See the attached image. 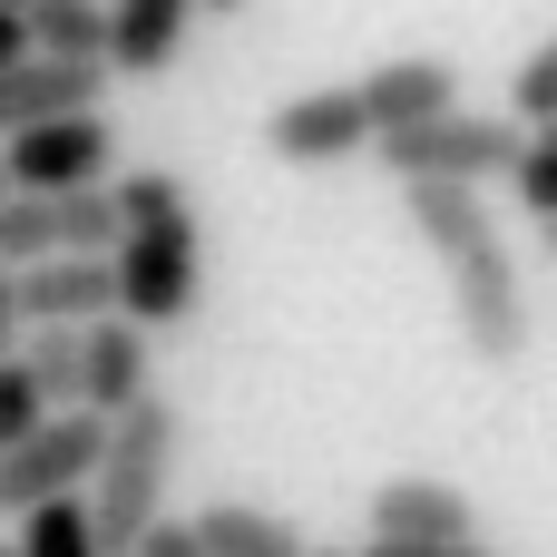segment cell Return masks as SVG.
<instances>
[{
  "mask_svg": "<svg viewBox=\"0 0 557 557\" xmlns=\"http://www.w3.org/2000/svg\"><path fill=\"white\" fill-rule=\"evenodd\" d=\"M166 470H176V401L147 392L137 411L108 421L98 470H88V490H78V509H88V548H98V557H127L157 519H166Z\"/></svg>",
  "mask_w": 557,
  "mask_h": 557,
  "instance_id": "obj_1",
  "label": "cell"
},
{
  "mask_svg": "<svg viewBox=\"0 0 557 557\" xmlns=\"http://www.w3.org/2000/svg\"><path fill=\"white\" fill-rule=\"evenodd\" d=\"M108 284H117V323H127V333H166V323H186L196 294H206V245H196V225L117 235Z\"/></svg>",
  "mask_w": 557,
  "mask_h": 557,
  "instance_id": "obj_2",
  "label": "cell"
},
{
  "mask_svg": "<svg viewBox=\"0 0 557 557\" xmlns=\"http://www.w3.org/2000/svg\"><path fill=\"white\" fill-rule=\"evenodd\" d=\"M372 157L392 166V186H480V176H509L519 157V127L509 117H431V127H401V137H372Z\"/></svg>",
  "mask_w": 557,
  "mask_h": 557,
  "instance_id": "obj_3",
  "label": "cell"
},
{
  "mask_svg": "<svg viewBox=\"0 0 557 557\" xmlns=\"http://www.w3.org/2000/svg\"><path fill=\"white\" fill-rule=\"evenodd\" d=\"M450 313H460V343L480 352V362H519L529 352V274H519V255H509V235H490V245H470L460 264H450Z\"/></svg>",
  "mask_w": 557,
  "mask_h": 557,
  "instance_id": "obj_4",
  "label": "cell"
},
{
  "mask_svg": "<svg viewBox=\"0 0 557 557\" xmlns=\"http://www.w3.org/2000/svg\"><path fill=\"white\" fill-rule=\"evenodd\" d=\"M108 166H117V127H108V108H88V117H49V127H29V137H0V176H10V196H78V186H108Z\"/></svg>",
  "mask_w": 557,
  "mask_h": 557,
  "instance_id": "obj_5",
  "label": "cell"
},
{
  "mask_svg": "<svg viewBox=\"0 0 557 557\" xmlns=\"http://www.w3.org/2000/svg\"><path fill=\"white\" fill-rule=\"evenodd\" d=\"M98 441H108V421L49 411L20 450H0V519H29V509H49V499H78L88 470H98Z\"/></svg>",
  "mask_w": 557,
  "mask_h": 557,
  "instance_id": "obj_6",
  "label": "cell"
},
{
  "mask_svg": "<svg viewBox=\"0 0 557 557\" xmlns=\"http://www.w3.org/2000/svg\"><path fill=\"white\" fill-rule=\"evenodd\" d=\"M10 304H20V333H88L117 313V284H108V255H49L10 274Z\"/></svg>",
  "mask_w": 557,
  "mask_h": 557,
  "instance_id": "obj_7",
  "label": "cell"
},
{
  "mask_svg": "<svg viewBox=\"0 0 557 557\" xmlns=\"http://www.w3.org/2000/svg\"><path fill=\"white\" fill-rule=\"evenodd\" d=\"M362 147H372V127H362V98L352 88H304V98H284L264 117V157L274 166H343Z\"/></svg>",
  "mask_w": 557,
  "mask_h": 557,
  "instance_id": "obj_8",
  "label": "cell"
},
{
  "mask_svg": "<svg viewBox=\"0 0 557 557\" xmlns=\"http://www.w3.org/2000/svg\"><path fill=\"white\" fill-rule=\"evenodd\" d=\"M352 98H362L372 137H401V127H431V117L460 108V69L431 59V49H411V59H382L372 78H352Z\"/></svg>",
  "mask_w": 557,
  "mask_h": 557,
  "instance_id": "obj_9",
  "label": "cell"
},
{
  "mask_svg": "<svg viewBox=\"0 0 557 557\" xmlns=\"http://www.w3.org/2000/svg\"><path fill=\"white\" fill-rule=\"evenodd\" d=\"M480 539V509L450 480H382L372 490V548H460Z\"/></svg>",
  "mask_w": 557,
  "mask_h": 557,
  "instance_id": "obj_10",
  "label": "cell"
},
{
  "mask_svg": "<svg viewBox=\"0 0 557 557\" xmlns=\"http://www.w3.org/2000/svg\"><path fill=\"white\" fill-rule=\"evenodd\" d=\"M147 392H157L147 333H127L117 313L88 323V333H78V411H88V421H117V411H137Z\"/></svg>",
  "mask_w": 557,
  "mask_h": 557,
  "instance_id": "obj_11",
  "label": "cell"
},
{
  "mask_svg": "<svg viewBox=\"0 0 557 557\" xmlns=\"http://www.w3.org/2000/svg\"><path fill=\"white\" fill-rule=\"evenodd\" d=\"M108 98V69H59V59H20L0 69V137H29L49 117H88Z\"/></svg>",
  "mask_w": 557,
  "mask_h": 557,
  "instance_id": "obj_12",
  "label": "cell"
},
{
  "mask_svg": "<svg viewBox=\"0 0 557 557\" xmlns=\"http://www.w3.org/2000/svg\"><path fill=\"white\" fill-rule=\"evenodd\" d=\"M108 10V78H157L166 59H186V29H196V0H98Z\"/></svg>",
  "mask_w": 557,
  "mask_h": 557,
  "instance_id": "obj_13",
  "label": "cell"
},
{
  "mask_svg": "<svg viewBox=\"0 0 557 557\" xmlns=\"http://www.w3.org/2000/svg\"><path fill=\"white\" fill-rule=\"evenodd\" d=\"M401 215H411V235L441 255V264H460L470 245H490L499 225H490V206H480V186H401Z\"/></svg>",
  "mask_w": 557,
  "mask_h": 557,
  "instance_id": "obj_14",
  "label": "cell"
},
{
  "mask_svg": "<svg viewBox=\"0 0 557 557\" xmlns=\"http://www.w3.org/2000/svg\"><path fill=\"white\" fill-rule=\"evenodd\" d=\"M20 39H29V59L108 69V10H98V0H29V10H20Z\"/></svg>",
  "mask_w": 557,
  "mask_h": 557,
  "instance_id": "obj_15",
  "label": "cell"
},
{
  "mask_svg": "<svg viewBox=\"0 0 557 557\" xmlns=\"http://www.w3.org/2000/svg\"><path fill=\"white\" fill-rule=\"evenodd\" d=\"M186 529H196L206 557H304V529H294V519L245 509V499H215V509H196Z\"/></svg>",
  "mask_w": 557,
  "mask_h": 557,
  "instance_id": "obj_16",
  "label": "cell"
},
{
  "mask_svg": "<svg viewBox=\"0 0 557 557\" xmlns=\"http://www.w3.org/2000/svg\"><path fill=\"white\" fill-rule=\"evenodd\" d=\"M108 206H117V235H157V225H196V186H186L176 166H127V176L108 186Z\"/></svg>",
  "mask_w": 557,
  "mask_h": 557,
  "instance_id": "obj_17",
  "label": "cell"
},
{
  "mask_svg": "<svg viewBox=\"0 0 557 557\" xmlns=\"http://www.w3.org/2000/svg\"><path fill=\"white\" fill-rule=\"evenodd\" d=\"M29 382H39V401L49 411H78V333H20V352H10Z\"/></svg>",
  "mask_w": 557,
  "mask_h": 557,
  "instance_id": "obj_18",
  "label": "cell"
},
{
  "mask_svg": "<svg viewBox=\"0 0 557 557\" xmlns=\"http://www.w3.org/2000/svg\"><path fill=\"white\" fill-rule=\"evenodd\" d=\"M10 548H20V557H98V548H88V509H78V499H49V509H29Z\"/></svg>",
  "mask_w": 557,
  "mask_h": 557,
  "instance_id": "obj_19",
  "label": "cell"
},
{
  "mask_svg": "<svg viewBox=\"0 0 557 557\" xmlns=\"http://www.w3.org/2000/svg\"><path fill=\"white\" fill-rule=\"evenodd\" d=\"M509 186H519V215L557 225V127L519 137V157H509Z\"/></svg>",
  "mask_w": 557,
  "mask_h": 557,
  "instance_id": "obj_20",
  "label": "cell"
},
{
  "mask_svg": "<svg viewBox=\"0 0 557 557\" xmlns=\"http://www.w3.org/2000/svg\"><path fill=\"white\" fill-rule=\"evenodd\" d=\"M509 127H519V137L557 127V49H529V59H519V88H509Z\"/></svg>",
  "mask_w": 557,
  "mask_h": 557,
  "instance_id": "obj_21",
  "label": "cell"
},
{
  "mask_svg": "<svg viewBox=\"0 0 557 557\" xmlns=\"http://www.w3.org/2000/svg\"><path fill=\"white\" fill-rule=\"evenodd\" d=\"M49 421V401H39V382L20 372V362H0V450H20L29 431Z\"/></svg>",
  "mask_w": 557,
  "mask_h": 557,
  "instance_id": "obj_22",
  "label": "cell"
},
{
  "mask_svg": "<svg viewBox=\"0 0 557 557\" xmlns=\"http://www.w3.org/2000/svg\"><path fill=\"white\" fill-rule=\"evenodd\" d=\"M127 557H206V548H196V529H186V519H157V529H147Z\"/></svg>",
  "mask_w": 557,
  "mask_h": 557,
  "instance_id": "obj_23",
  "label": "cell"
},
{
  "mask_svg": "<svg viewBox=\"0 0 557 557\" xmlns=\"http://www.w3.org/2000/svg\"><path fill=\"white\" fill-rule=\"evenodd\" d=\"M362 557H499L490 539H460V548H362Z\"/></svg>",
  "mask_w": 557,
  "mask_h": 557,
  "instance_id": "obj_24",
  "label": "cell"
},
{
  "mask_svg": "<svg viewBox=\"0 0 557 557\" xmlns=\"http://www.w3.org/2000/svg\"><path fill=\"white\" fill-rule=\"evenodd\" d=\"M20 352V304H10V274H0V362Z\"/></svg>",
  "mask_w": 557,
  "mask_h": 557,
  "instance_id": "obj_25",
  "label": "cell"
},
{
  "mask_svg": "<svg viewBox=\"0 0 557 557\" xmlns=\"http://www.w3.org/2000/svg\"><path fill=\"white\" fill-rule=\"evenodd\" d=\"M29 59V39H20V20H0V69H20Z\"/></svg>",
  "mask_w": 557,
  "mask_h": 557,
  "instance_id": "obj_26",
  "label": "cell"
},
{
  "mask_svg": "<svg viewBox=\"0 0 557 557\" xmlns=\"http://www.w3.org/2000/svg\"><path fill=\"white\" fill-rule=\"evenodd\" d=\"M304 557H352V548H313V539H304Z\"/></svg>",
  "mask_w": 557,
  "mask_h": 557,
  "instance_id": "obj_27",
  "label": "cell"
},
{
  "mask_svg": "<svg viewBox=\"0 0 557 557\" xmlns=\"http://www.w3.org/2000/svg\"><path fill=\"white\" fill-rule=\"evenodd\" d=\"M20 10H29V0H0V20H20Z\"/></svg>",
  "mask_w": 557,
  "mask_h": 557,
  "instance_id": "obj_28",
  "label": "cell"
},
{
  "mask_svg": "<svg viewBox=\"0 0 557 557\" xmlns=\"http://www.w3.org/2000/svg\"><path fill=\"white\" fill-rule=\"evenodd\" d=\"M196 10H245V0H196Z\"/></svg>",
  "mask_w": 557,
  "mask_h": 557,
  "instance_id": "obj_29",
  "label": "cell"
},
{
  "mask_svg": "<svg viewBox=\"0 0 557 557\" xmlns=\"http://www.w3.org/2000/svg\"><path fill=\"white\" fill-rule=\"evenodd\" d=\"M0 196H10V176H0Z\"/></svg>",
  "mask_w": 557,
  "mask_h": 557,
  "instance_id": "obj_30",
  "label": "cell"
},
{
  "mask_svg": "<svg viewBox=\"0 0 557 557\" xmlns=\"http://www.w3.org/2000/svg\"><path fill=\"white\" fill-rule=\"evenodd\" d=\"M0 557H20V548H0Z\"/></svg>",
  "mask_w": 557,
  "mask_h": 557,
  "instance_id": "obj_31",
  "label": "cell"
}]
</instances>
